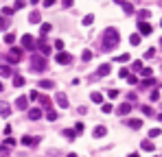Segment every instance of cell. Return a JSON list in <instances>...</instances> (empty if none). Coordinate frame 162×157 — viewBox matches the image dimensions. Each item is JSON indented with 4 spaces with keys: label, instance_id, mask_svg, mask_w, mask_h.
I'll use <instances>...</instances> for the list:
<instances>
[{
    "label": "cell",
    "instance_id": "f546056e",
    "mask_svg": "<svg viewBox=\"0 0 162 157\" xmlns=\"http://www.w3.org/2000/svg\"><path fill=\"white\" fill-rule=\"evenodd\" d=\"M116 61H118V63H127V61H129V55H118V57H116Z\"/></svg>",
    "mask_w": 162,
    "mask_h": 157
},
{
    "label": "cell",
    "instance_id": "1f68e13d",
    "mask_svg": "<svg viewBox=\"0 0 162 157\" xmlns=\"http://www.w3.org/2000/svg\"><path fill=\"white\" fill-rule=\"evenodd\" d=\"M101 111H103V114H112V111H114V107H112L110 103H105L103 107H101Z\"/></svg>",
    "mask_w": 162,
    "mask_h": 157
},
{
    "label": "cell",
    "instance_id": "9f6ffc18",
    "mask_svg": "<svg viewBox=\"0 0 162 157\" xmlns=\"http://www.w3.org/2000/svg\"><path fill=\"white\" fill-rule=\"evenodd\" d=\"M160 24H162V22H160Z\"/></svg>",
    "mask_w": 162,
    "mask_h": 157
},
{
    "label": "cell",
    "instance_id": "816d5d0a",
    "mask_svg": "<svg viewBox=\"0 0 162 157\" xmlns=\"http://www.w3.org/2000/svg\"><path fill=\"white\" fill-rule=\"evenodd\" d=\"M2 89H4V85H2V81H0V92H2Z\"/></svg>",
    "mask_w": 162,
    "mask_h": 157
},
{
    "label": "cell",
    "instance_id": "ba28073f",
    "mask_svg": "<svg viewBox=\"0 0 162 157\" xmlns=\"http://www.w3.org/2000/svg\"><path fill=\"white\" fill-rule=\"evenodd\" d=\"M15 109H29V96H18L15 98Z\"/></svg>",
    "mask_w": 162,
    "mask_h": 157
},
{
    "label": "cell",
    "instance_id": "44dd1931",
    "mask_svg": "<svg viewBox=\"0 0 162 157\" xmlns=\"http://www.w3.org/2000/svg\"><path fill=\"white\" fill-rule=\"evenodd\" d=\"M64 138H68V140H77V133H75V129H64Z\"/></svg>",
    "mask_w": 162,
    "mask_h": 157
},
{
    "label": "cell",
    "instance_id": "836d02e7",
    "mask_svg": "<svg viewBox=\"0 0 162 157\" xmlns=\"http://www.w3.org/2000/svg\"><path fill=\"white\" fill-rule=\"evenodd\" d=\"M11 9H13V11H18V9H24V2H22V0H15V4H13Z\"/></svg>",
    "mask_w": 162,
    "mask_h": 157
},
{
    "label": "cell",
    "instance_id": "52a82bcc",
    "mask_svg": "<svg viewBox=\"0 0 162 157\" xmlns=\"http://www.w3.org/2000/svg\"><path fill=\"white\" fill-rule=\"evenodd\" d=\"M110 70H112V66H110V63H101V66H99V70H97V74H94L92 78H99V76H108V74H110Z\"/></svg>",
    "mask_w": 162,
    "mask_h": 157
},
{
    "label": "cell",
    "instance_id": "d4e9b609",
    "mask_svg": "<svg viewBox=\"0 0 162 157\" xmlns=\"http://www.w3.org/2000/svg\"><path fill=\"white\" fill-rule=\"evenodd\" d=\"M90 100H92V103H103L101 92H92V94H90Z\"/></svg>",
    "mask_w": 162,
    "mask_h": 157
},
{
    "label": "cell",
    "instance_id": "4316f807",
    "mask_svg": "<svg viewBox=\"0 0 162 157\" xmlns=\"http://www.w3.org/2000/svg\"><path fill=\"white\" fill-rule=\"evenodd\" d=\"M129 44H131V46H138V44H140V35H138V33H134V35L129 37Z\"/></svg>",
    "mask_w": 162,
    "mask_h": 157
},
{
    "label": "cell",
    "instance_id": "ee69618b",
    "mask_svg": "<svg viewBox=\"0 0 162 157\" xmlns=\"http://www.w3.org/2000/svg\"><path fill=\"white\" fill-rule=\"evenodd\" d=\"M55 48L61 50V48H64V42H61V39H55Z\"/></svg>",
    "mask_w": 162,
    "mask_h": 157
},
{
    "label": "cell",
    "instance_id": "277c9868",
    "mask_svg": "<svg viewBox=\"0 0 162 157\" xmlns=\"http://www.w3.org/2000/svg\"><path fill=\"white\" fill-rule=\"evenodd\" d=\"M22 48L35 50V37H33L31 33H24V35H22Z\"/></svg>",
    "mask_w": 162,
    "mask_h": 157
},
{
    "label": "cell",
    "instance_id": "7bdbcfd3",
    "mask_svg": "<svg viewBox=\"0 0 162 157\" xmlns=\"http://www.w3.org/2000/svg\"><path fill=\"white\" fill-rule=\"evenodd\" d=\"M108 96H110V98H116V96H118V89H110Z\"/></svg>",
    "mask_w": 162,
    "mask_h": 157
},
{
    "label": "cell",
    "instance_id": "d590c367",
    "mask_svg": "<svg viewBox=\"0 0 162 157\" xmlns=\"http://www.w3.org/2000/svg\"><path fill=\"white\" fill-rule=\"evenodd\" d=\"M131 68L136 70V72H140V70H142V61H134V66H131Z\"/></svg>",
    "mask_w": 162,
    "mask_h": 157
},
{
    "label": "cell",
    "instance_id": "7402d4cb",
    "mask_svg": "<svg viewBox=\"0 0 162 157\" xmlns=\"http://www.w3.org/2000/svg\"><path fill=\"white\" fill-rule=\"evenodd\" d=\"M13 146H15V140H13V138H7V140L2 142V151H7V148H13Z\"/></svg>",
    "mask_w": 162,
    "mask_h": 157
},
{
    "label": "cell",
    "instance_id": "9a60e30c",
    "mask_svg": "<svg viewBox=\"0 0 162 157\" xmlns=\"http://www.w3.org/2000/svg\"><path fill=\"white\" fill-rule=\"evenodd\" d=\"M116 111H118L121 116H127V114L131 111V105H129V103H123V105H118V109H116Z\"/></svg>",
    "mask_w": 162,
    "mask_h": 157
},
{
    "label": "cell",
    "instance_id": "8d00e7d4",
    "mask_svg": "<svg viewBox=\"0 0 162 157\" xmlns=\"http://www.w3.org/2000/svg\"><path fill=\"white\" fill-rule=\"evenodd\" d=\"M153 83H155V81H153V78H145V81H142V87H151V85H153Z\"/></svg>",
    "mask_w": 162,
    "mask_h": 157
},
{
    "label": "cell",
    "instance_id": "60d3db41",
    "mask_svg": "<svg viewBox=\"0 0 162 157\" xmlns=\"http://www.w3.org/2000/svg\"><path fill=\"white\" fill-rule=\"evenodd\" d=\"M140 109H142V114H145V116H151V107H147V105L142 107V105H140Z\"/></svg>",
    "mask_w": 162,
    "mask_h": 157
},
{
    "label": "cell",
    "instance_id": "74e56055",
    "mask_svg": "<svg viewBox=\"0 0 162 157\" xmlns=\"http://www.w3.org/2000/svg\"><path fill=\"white\" fill-rule=\"evenodd\" d=\"M153 55H155V48H149V50H147V53H145V59H151V57H153Z\"/></svg>",
    "mask_w": 162,
    "mask_h": 157
},
{
    "label": "cell",
    "instance_id": "5bb4252c",
    "mask_svg": "<svg viewBox=\"0 0 162 157\" xmlns=\"http://www.w3.org/2000/svg\"><path fill=\"white\" fill-rule=\"evenodd\" d=\"M92 135H94V138H103V135H108V129H105L103 125H99V127L92 131Z\"/></svg>",
    "mask_w": 162,
    "mask_h": 157
},
{
    "label": "cell",
    "instance_id": "4dcf8cb0",
    "mask_svg": "<svg viewBox=\"0 0 162 157\" xmlns=\"http://www.w3.org/2000/svg\"><path fill=\"white\" fill-rule=\"evenodd\" d=\"M140 74H142L145 78H151V74H153V72H151V68H142V70H140Z\"/></svg>",
    "mask_w": 162,
    "mask_h": 157
},
{
    "label": "cell",
    "instance_id": "cb8c5ba5",
    "mask_svg": "<svg viewBox=\"0 0 162 157\" xmlns=\"http://www.w3.org/2000/svg\"><path fill=\"white\" fill-rule=\"evenodd\" d=\"M46 120H51V122L57 120V111H55L53 107H51V109H46Z\"/></svg>",
    "mask_w": 162,
    "mask_h": 157
},
{
    "label": "cell",
    "instance_id": "e0dca14e",
    "mask_svg": "<svg viewBox=\"0 0 162 157\" xmlns=\"http://www.w3.org/2000/svg\"><path fill=\"white\" fill-rule=\"evenodd\" d=\"M37 87H42V89H53V87H55V83H53V81H48V78H44V81L37 83Z\"/></svg>",
    "mask_w": 162,
    "mask_h": 157
},
{
    "label": "cell",
    "instance_id": "484cf974",
    "mask_svg": "<svg viewBox=\"0 0 162 157\" xmlns=\"http://www.w3.org/2000/svg\"><path fill=\"white\" fill-rule=\"evenodd\" d=\"M140 148H142V151H149V153H151V151H153V142H149V140H145V142L140 144Z\"/></svg>",
    "mask_w": 162,
    "mask_h": 157
},
{
    "label": "cell",
    "instance_id": "83f0119b",
    "mask_svg": "<svg viewBox=\"0 0 162 157\" xmlns=\"http://www.w3.org/2000/svg\"><path fill=\"white\" fill-rule=\"evenodd\" d=\"M92 22H94V15L90 13V15H86V18H83V20H81V24H83V26H90V24H92Z\"/></svg>",
    "mask_w": 162,
    "mask_h": 157
},
{
    "label": "cell",
    "instance_id": "3957f363",
    "mask_svg": "<svg viewBox=\"0 0 162 157\" xmlns=\"http://www.w3.org/2000/svg\"><path fill=\"white\" fill-rule=\"evenodd\" d=\"M20 61H22V48L11 46L9 53H7V66H9V63H20Z\"/></svg>",
    "mask_w": 162,
    "mask_h": 157
},
{
    "label": "cell",
    "instance_id": "2e32d148",
    "mask_svg": "<svg viewBox=\"0 0 162 157\" xmlns=\"http://www.w3.org/2000/svg\"><path fill=\"white\" fill-rule=\"evenodd\" d=\"M29 22H31V24H40V22H42V15H40V11H33V13L29 15Z\"/></svg>",
    "mask_w": 162,
    "mask_h": 157
},
{
    "label": "cell",
    "instance_id": "8992f818",
    "mask_svg": "<svg viewBox=\"0 0 162 157\" xmlns=\"http://www.w3.org/2000/svg\"><path fill=\"white\" fill-rule=\"evenodd\" d=\"M55 61H57V63H61V66H66V63H70V61H72V55H70V53H64V50H61V53L55 55Z\"/></svg>",
    "mask_w": 162,
    "mask_h": 157
},
{
    "label": "cell",
    "instance_id": "c3c4849f",
    "mask_svg": "<svg viewBox=\"0 0 162 157\" xmlns=\"http://www.w3.org/2000/svg\"><path fill=\"white\" fill-rule=\"evenodd\" d=\"M2 13L4 15H11V13H13V9H11V7H2Z\"/></svg>",
    "mask_w": 162,
    "mask_h": 157
},
{
    "label": "cell",
    "instance_id": "9c48e42d",
    "mask_svg": "<svg viewBox=\"0 0 162 157\" xmlns=\"http://www.w3.org/2000/svg\"><path fill=\"white\" fill-rule=\"evenodd\" d=\"M15 72H13V68L11 66H7V63H0V76L2 78H9V76H13Z\"/></svg>",
    "mask_w": 162,
    "mask_h": 157
},
{
    "label": "cell",
    "instance_id": "f907efd6",
    "mask_svg": "<svg viewBox=\"0 0 162 157\" xmlns=\"http://www.w3.org/2000/svg\"><path fill=\"white\" fill-rule=\"evenodd\" d=\"M129 157H140V155H138V153H131V155H129Z\"/></svg>",
    "mask_w": 162,
    "mask_h": 157
},
{
    "label": "cell",
    "instance_id": "b9f144b4",
    "mask_svg": "<svg viewBox=\"0 0 162 157\" xmlns=\"http://www.w3.org/2000/svg\"><path fill=\"white\" fill-rule=\"evenodd\" d=\"M7 26H9V22H7V20H2V15H0V31L7 29Z\"/></svg>",
    "mask_w": 162,
    "mask_h": 157
},
{
    "label": "cell",
    "instance_id": "7a4b0ae2",
    "mask_svg": "<svg viewBox=\"0 0 162 157\" xmlns=\"http://www.w3.org/2000/svg\"><path fill=\"white\" fill-rule=\"evenodd\" d=\"M31 72H46V57H42V55H33L31 57Z\"/></svg>",
    "mask_w": 162,
    "mask_h": 157
},
{
    "label": "cell",
    "instance_id": "f1b7e54d",
    "mask_svg": "<svg viewBox=\"0 0 162 157\" xmlns=\"http://www.w3.org/2000/svg\"><path fill=\"white\" fill-rule=\"evenodd\" d=\"M9 114H11V107H7V105L2 103V107H0V116H2V118H7Z\"/></svg>",
    "mask_w": 162,
    "mask_h": 157
},
{
    "label": "cell",
    "instance_id": "f35d334b",
    "mask_svg": "<svg viewBox=\"0 0 162 157\" xmlns=\"http://www.w3.org/2000/svg\"><path fill=\"white\" fill-rule=\"evenodd\" d=\"M160 133H162V131H160V129H151V131H149V138H158V135H160Z\"/></svg>",
    "mask_w": 162,
    "mask_h": 157
},
{
    "label": "cell",
    "instance_id": "d6a6232c",
    "mask_svg": "<svg viewBox=\"0 0 162 157\" xmlns=\"http://www.w3.org/2000/svg\"><path fill=\"white\" fill-rule=\"evenodd\" d=\"M92 57H94V55L90 53V50H83V55H81V59H83V61H90Z\"/></svg>",
    "mask_w": 162,
    "mask_h": 157
},
{
    "label": "cell",
    "instance_id": "603a6c76",
    "mask_svg": "<svg viewBox=\"0 0 162 157\" xmlns=\"http://www.w3.org/2000/svg\"><path fill=\"white\" fill-rule=\"evenodd\" d=\"M13 85L22 87V85H24V76H22V74H13Z\"/></svg>",
    "mask_w": 162,
    "mask_h": 157
},
{
    "label": "cell",
    "instance_id": "ac0fdd59",
    "mask_svg": "<svg viewBox=\"0 0 162 157\" xmlns=\"http://www.w3.org/2000/svg\"><path fill=\"white\" fill-rule=\"evenodd\" d=\"M127 125H129L131 129H140V127H142V120H138V118H129Z\"/></svg>",
    "mask_w": 162,
    "mask_h": 157
},
{
    "label": "cell",
    "instance_id": "ffe728a7",
    "mask_svg": "<svg viewBox=\"0 0 162 157\" xmlns=\"http://www.w3.org/2000/svg\"><path fill=\"white\" fill-rule=\"evenodd\" d=\"M118 7L125 11V13H134V7H131L129 2H123V0H118Z\"/></svg>",
    "mask_w": 162,
    "mask_h": 157
},
{
    "label": "cell",
    "instance_id": "db71d44e",
    "mask_svg": "<svg viewBox=\"0 0 162 157\" xmlns=\"http://www.w3.org/2000/svg\"><path fill=\"white\" fill-rule=\"evenodd\" d=\"M0 157H7V155H4V153H2V155H0Z\"/></svg>",
    "mask_w": 162,
    "mask_h": 157
},
{
    "label": "cell",
    "instance_id": "f6af8a7d",
    "mask_svg": "<svg viewBox=\"0 0 162 157\" xmlns=\"http://www.w3.org/2000/svg\"><path fill=\"white\" fill-rule=\"evenodd\" d=\"M127 81H129V83H131V85H136V83H138V78H136V76H134V74H129V76H127Z\"/></svg>",
    "mask_w": 162,
    "mask_h": 157
},
{
    "label": "cell",
    "instance_id": "4fadbf2b",
    "mask_svg": "<svg viewBox=\"0 0 162 157\" xmlns=\"http://www.w3.org/2000/svg\"><path fill=\"white\" fill-rule=\"evenodd\" d=\"M29 118H31V120H40V118H42V109L40 107H31L29 109Z\"/></svg>",
    "mask_w": 162,
    "mask_h": 157
},
{
    "label": "cell",
    "instance_id": "8fae6325",
    "mask_svg": "<svg viewBox=\"0 0 162 157\" xmlns=\"http://www.w3.org/2000/svg\"><path fill=\"white\" fill-rule=\"evenodd\" d=\"M138 31L142 33V35H151V24H147V22H138Z\"/></svg>",
    "mask_w": 162,
    "mask_h": 157
},
{
    "label": "cell",
    "instance_id": "7c38bea8",
    "mask_svg": "<svg viewBox=\"0 0 162 157\" xmlns=\"http://www.w3.org/2000/svg\"><path fill=\"white\" fill-rule=\"evenodd\" d=\"M37 103H40L42 105V107H46V109H51V98H48V96H44V94H37Z\"/></svg>",
    "mask_w": 162,
    "mask_h": 157
},
{
    "label": "cell",
    "instance_id": "bcb514c9",
    "mask_svg": "<svg viewBox=\"0 0 162 157\" xmlns=\"http://www.w3.org/2000/svg\"><path fill=\"white\" fill-rule=\"evenodd\" d=\"M37 94H40V92H37V89H33V92L29 94V100H35V98H37Z\"/></svg>",
    "mask_w": 162,
    "mask_h": 157
},
{
    "label": "cell",
    "instance_id": "30bf717a",
    "mask_svg": "<svg viewBox=\"0 0 162 157\" xmlns=\"http://www.w3.org/2000/svg\"><path fill=\"white\" fill-rule=\"evenodd\" d=\"M37 142H40V138H33V135H24L20 140V144H24V146H35Z\"/></svg>",
    "mask_w": 162,
    "mask_h": 157
},
{
    "label": "cell",
    "instance_id": "d6986e66",
    "mask_svg": "<svg viewBox=\"0 0 162 157\" xmlns=\"http://www.w3.org/2000/svg\"><path fill=\"white\" fill-rule=\"evenodd\" d=\"M51 31H53V24H48V22H44V24H42V29H40L42 37H46V35H48V33H51Z\"/></svg>",
    "mask_w": 162,
    "mask_h": 157
},
{
    "label": "cell",
    "instance_id": "6da1fadb",
    "mask_svg": "<svg viewBox=\"0 0 162 157\" xmlns=\"http://www.w3.org/2000/svg\"><path fill=\"white\" fill-rule=\"evenodd\" d=\"M118 42H121V35H118V31H116L114 26L105 29V33H103V42H101L105 50H114L116 46H118Z\"/></svg>",
    "mask_w": 162,
    "mask_h": 157
},
{
    "label": "cell",
    "instance_id": "7dc6e473",
    "mask_svg": "<svg viewBox=\"0 0 162 157\" xmlns=\"http://www.w3.org/2000/svg\"><path fill=\"white\" fill-rule=\"evenodd\" d=\"M83 131V122H77V127H75V133H81Z\"/></svg>",
    "mask_w": 162,
    "mask_h": 157
},
{
    "label": "cell",
    "instance_id": "11a10c76",
    "mask_svg": "<svg viewBox=\"0 0 162 157\" xmlns=\"http://www.w3.org/2000/svg\"><path fill=\"white\" fill-rule=\"evenodd\" d=\"M160 46H162V39H160Z\"/></svg>",
    "mask_w": 162,
    "mask_h": 157
},
{
    "label": "cell",
    "instance_id": "ab89813d",
    "mask_svg": "<svg viewBox=\"0 0 162 157\" xmlns=\"http://www.w3.org/2000/svg\"><path fill=\"white\" fill-rule=\"evenodd\" d=\"M118 76H121V78H127V76H129V70H127V68H123V70L118 72Z\"/></svg>",
    "mask_w": 162,
    "mask_h": 157
},
{
    "label": "cell",
    "instance_id": "5b68a950",
    "mask_svg": "<svg viewBox=\"0 0 162 157\" xmlns=\"http://www.w3.org/2000/svg\"><path fill=\"white\" fill-rule=\"evenodd\" d=\"M55 100H57V105H59L61 109H68V107H70V103H68V96H66L64 92H57V94H55Z\"/></svg>",
    "mask_w": 162,
    "mask_h": 157
},
{
    "label": "cell",
    "instance_id": "681fc988",
    "mask_svg": "<svg viewBox=\"0 0 162 157\" xmlns=\"http://www.w3.org/2000/svg\"><path fill=\"white\" fill-rule=\"evenodd\" d=\"M160 98V92H158V89H153V92H151V100H158Z\"/></svg>",
    "mask_w": 162,
    "mask_h": 157
},
{
    "label": "cell",
    "instance_id": "e575fe53",
    "mask_svg": "<svg viewBox=\"0 0 162 157\" xmlns=\"http://www.w3.org/2000/svg\"><path fill=\"white\" fill-rule=\"evenodd\" d=\"M4 42H7V44H13V42H15V35H13V33H9V35H4Z\"/></svg>",
    "mask_w": 162,
    "mask_h": 157
},
{
    "label": "cell",
    "instance_id": "f5cc1de1",
    "mask_svg": "<svg viewBox=\"0 0 162 157\" xmlns=\"http://www.w3.org/2000/svg\"><path fill=\"white\" fill-rule=\"evenodd\" d=\"M68 157H77V155H75V153H70V155H68Z\"/></svg>",
    "mask_w": 162,
    "mask_h": 157
}]
</instances>
